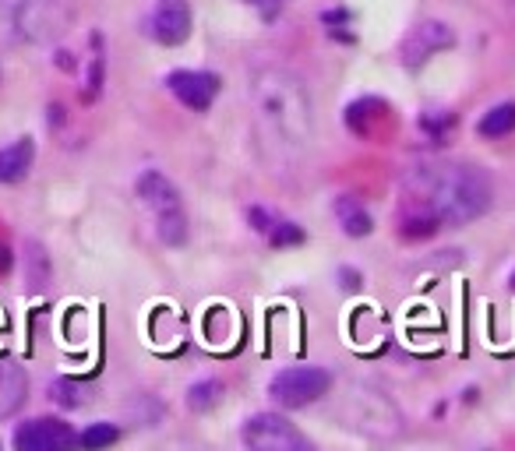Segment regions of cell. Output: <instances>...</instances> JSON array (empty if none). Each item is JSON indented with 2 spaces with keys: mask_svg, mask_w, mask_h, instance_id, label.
Masks as SVG:
<instances>
[{
  "mask_svg": "<svg viewBox=\"0 0 515 451\" xmlns=\"http://www.w3.org/2000/svg\"><path fill=\"white\" fill-rule=\"evenodd\" d=\"M336 219H339V226H343L346 237H367V233L374 230L371 212H367L357 198H350V194H343V198L336 201Z\"/></svg>",
  "mask_w": 515,
  "mask_h": 451,
  "instance_id": "4fadbf2b",
  "label": "cell"
},
{
  "mask_svg": "<svg viewBox=\"0 0 515 451\" xmlns=\"http://www.w3.org/2000/svg\"><path fill=\"white\" fill-rule=\"evenodd\" d=\"M339 279H343V289H360V272H357V268H339Z\"/></svg>",
  "mask_w": 515,
  "mask_h": 451,
  "instance_id": "7402d4cb",
  "label": "cell"
},
{
  "mask_svg": "<svg viewBox=\"0 0 515 451\" xmlns=\"http://www.w3.org/2000/svg\"><path fill=\"white\" fill-rule=\"evenodd\" d=\"M120 441V427L117 423H89V427L78 434V448L82 451H106Z\"/></svg>",
  "mask_w": 515,
  "mask_h": 451,
  "instance_id": "9a60e30c",
  "label": "cell"
},
{
  "mask_svg": "<svg viewBox=\"0 0 515 451\" xmlns=\"http://www.w3.org/2000/svg\"><path fill=\"white\" fill-rule=\"evenodd\" d=\"M25 268H29V286L32 289H43L46 282H50V258H46V251L36 244V240L25 244Z\"/></svg>",
  "mask_w": 515,
  "mask_h": 451,
  "instance_id": "e0dca14e",
  "label": "cell"
},
{
  "mask_svg": "<svg viewBox=\"0 0 515 451\" xmlns=\"http://www.w3.org/2000/svg\"><path fill=\"white\" fill-rule=\"evenodd\" d=\"M11 261H15V258H11V247H8V244H0V275H8V272H11Z\"/></svg>",
  "mask_w": 515,
  "mask_h": 451,
  "instance_id": "603a6c76",
  "label": "cell"
},
{
  "mask_svg": "<svg viewBox=\"0 0 515 451\" xmlns=\"http://www.w3.org/2000/svg\"><path fill=\"white\" fill-rule=\"evenodd\" d=\"M269 244L272 247H293V244H304V230H300L297 222H283L279 219L269 233Z\"/></svg>",
  "mask_w": 515,
  "mask_h": 451,
  "instance_id": "ac0fdd59",
  "label": "cell"
},
{
  "mask_svg": "<svg viewBox=\"0 0 515 451\" xmlns=\"http://www.w3.org/2000/svg\"><path fill=\"white\" fill-rule=\"evenodd\" d=\"M36 163V141L25 134L11 145H0V184H22Z\"/></svg>",
  "mask_w": 515,
  "mask_h": 451,
  "instance_id": "7c38bea8",
  "label": "cell"
},
{
  "mask_svg": "<svg viewBox=\"0 0 515 451\" xmlns=\"http://www.w3.org/2000/svg\"><path fill=\"white\" fill-rule=\"evenodd\" d=\"M78 4L75 0H18L11 25L15 36L29 46H57L75 29Z\"/></svg>",
  "mask_w": 515,
  "mask_h": 451,
  "instance_id": "3957f363",
  "label": "cell"
},
{
  "mask_svg": "<svg viewBox=\"0 0 515 451\" xmlns=\"http://www.w3.org/2000/svg\"><path fill=\"white\" fill-rule=\"evenodd\" d=\"M403 191L410 198V212L431 219L434 226H466L480 219L494 201V184L477 163L456 159H427L406 170Z\"/></svg>",
  "mask_w": 515,
  "mask_h": 451,
  "instance_id": "6da1fadb",
  "label": "cell"
},
{
  "mask_svg": "<svg viewBox=\"0 0 515 451\" xmlns=\"http://www.w3.org/2000/svg\"><path fill=\"white\" fill-rule=\"evenodd\" d=\"M50 395L60 402V406H68V409L82 406V399H78V388L71 385V381H53V385H50Z\"/></svg>",
  "mask_w": 515,
  "mask_h": 451,
  "instance_id": "d6986e66",
  "label": "cell"
},
{
  "mask_svg": "<svg viewBox=\"0 0 515 451\" xmlns=\"http://www.w3.org/2000/svg\"><path fill=\"white\" fill-rule=\"evenodd\" d=\"M219 399H223V385L216 378L198 381V385L187 388V409L191 413H209V409L219 406Z\"/></svg>",
  "mask_w": 515,
  "mask_h": 451,
  "instance_id": "2e32d148",
  "label": "cell"
},
{
  "mask_svg": "<svg viewBox=\"0 0 515 451\" xmlns=\"http://www.w3.org/2000/svg\"><path fill=\"white\" fill-rule=\"evenodd\" d=\"M191 25H195V15H191L187 0H156L149 18V36L159 46H180L191 36Z\"/></svg>",
  "mask_w": 515,
  "mask_h": 451,
  "instance_id": "30bf717a",
  "label": "cell"
},
{
  "mask_svg": "<svg viewBox=\"0 0 515 451\" xmlns=\"http://www.w3.org/2000/svg\"><path fill=\"white\" fill-rule=\"evenodd\" d=\"M78 434L57 416H36L15 430V451H75Z\"/></svg>",
  "mask_w": 515,
  "mask_h": 451,
  "instance_id": "52a82bcc",
  "label": "cell"
},
{
  "mask_svg": "<svg viewBox=\"0 0 515 451\" xmlns=\"http://www.w3.org/2000/svg\"><path fill=\"white\" fill-rule=\"evenodd\" d=\"M515 131V103H498L477 120L480 138H505Z\"/></svg>",
  "mask_w": 515,
  "mask_h": 451,
  "instance_id": "5bb4252c",
  "label": "cell"
},
{
  "mask_svg": "<svg viewBox=\"0 0 515 451\" xmlns=\"http://www.w3.org/2000/svg\"><path fill=\"white\" fill-rule=\"evenodd\" d=\"M240 441L247 451H318L311 437L290 423L283 413H254L240 427Z\"/></svg>",
  "mask_w": 515,
  "mask_h": 451,
  "instance_id": "5b68a950",
  "label": "cell"
},
{
  "mask_svg": "<svg viewBox=\"0 0 515 451\" xmlns=\"http://www.w3.org/2000/svg\"><path fill=\"white\" fill-rule=\"evenodd\" d=\"M251 110L262 138H269L272 145L286 148V152L307 148L314 131L311 96H307V85L293 71H286V67H258L251 74Z\"/></svg>",
  "mask_w": 515,
  "mask_h": 451,
  "instance_id": "7a4b0ae2",
  "label": "cell"
},
{
  "mask_svg": "<svg viewBox=\"0 0 515 451\" xmlns=\"http://www.w3.org/2000/svg\"><path fill=\"white\" fill-rule=\"evenodd\" d=\"M166 89L173 92L177 103H184L187 110L195 113H205L219 96V74H209V71H170L166 74Z\"/></svg>",
  "mask_w": 515,
  "mask_h": 451,
  "instance_id": "9c48e42d",
  "label": "cell"
},
{
  "mask_svg": "<svg viewBox=\"0 0 515 451\" xmlns=\"http://www.w3.org/2000/svg\"><path fill=\"white\" fill-rule=\"evenodd\" d=\"M135 194L142 198V205L156 215V237L166 247H184L187 244V215H184V201L180 191L166 173L159 170H145L135 180Z\"/></svg>",
  "mask_w": 515,
  "mask_h": 451,
  "instance_id": "277c9868",
  "label": "cell"
},
{
  "mask_svg": "<svg viewBox=\"0 0 515 451\" xmlns=\"http://www.w3.org/2000/svg\"><path fill=\"white\" fill-rule=\"evenodd\" d=\"M29 399V374L15 356H0V420L15 416Z\"/></svg>",
  "mask_w": 515,
  "mask_h": 451,
  "instance_id": "8fae6325",
  "label": "cell"
},
{
  "mask_svg": "<svg viewBox=\"0 0 515 451\" xmlns=\"http://www.w3.org/2000/svg\"><path fill=\"white\" fill-rule=\"evenodd\" d=\"M247 8H254L262 18H276L286 8V0H244Z\"/></svg>",
  "mask_w": 515,
  "mask_h": 451,
  "instance_id": "ffe728a7",
  "label": "cell"
},
{
  "mask_svg": "<svg viewBox=\"0 0 515 451\" xmlns=\"http://www.w3.org/2000/svg\"><path fill=\"white\" fill-rule=\"evenodd\" d=\"M251 222H254V230L262 233V237H269L272 226H276L279 219H276L272 212H262V208H251Z\"/></svg>",
  "mask_w": 515,
  "mask_h": 451,
  "instance_id": "44dd1931",
  "label": "cell"
},
{
  "mask_svg": "<svg viewBox=\"0 0 515 451\" xmlns=\"http://www.w3.org/2000/svg\"><path fill=\"white\" fill-rule=\"evenodd\" d=\"M452 43H456V36H452V29H448L445 22H438V18H424V22L413 25V29L406 32L403 43H399V60H403V67L417 71V67H424L434 53L448 50Z\"/></svg>",
  "mask_w": 515,
  "mask_h": 451,
  "instance_id": "ba28073f",
  "label": "cell"
},
{
  "mask_svg": "<svg viewBox=\"0 0 515 451\" xmlns=\"http://www.w3.org/2000/svg\"><path fill=\"white\" fill-rule=\"evenodd\" d=\"M332 374L325 367H286L279 370L269 385V395L283 409H304L318 402L321 395H329Z\"/></svg>",
  "mask_w": 515,
  "mask_h": 451,
  "instance_id": "8992f818",
  "label": "cell"
},
{
  "mask_svg": "<svg viewBox=\"0 0 515 451\" xmlns=\"http://www.w3.org/2000/svg\"><path fill=\"white\" fill-rule=\"evenodd\" d=\"M512 18H515V0H512Z\"/></svg>",
  "mask_w": 515,
  "mask_h": 451,
  "instance_id": "cb8c5ba5",
  "label": "cell"
}]
</instances>
